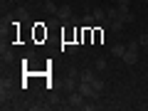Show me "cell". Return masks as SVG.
<instances>
[{
  "mask_svg": "<svg viewBox=\"0 0 148 111\" xmlns=\"http://www.w3.org/2000/svg\"><path fill=\"white\" fill-rule=\"evenodd\" d=\"M138 52H141V45L138 42H126V54H123V64L126 67H133V64L138 62Z\"/></svg>",
  "mask_w": 148,
  "mask_h": 111,
  "instance_id": "obj_1",
  "label": "cell"
},
{
  "mask_svg": "<svg viewBox=\"0 0 148 111\" xmlns=\"http://www.w3.org/2000/svg\"><path fill=\"white\" fill-rule=\"evenodd\" d=\"M84 99H86V96L82 94L79 89L69 91V94H67V106H72V109H84Z\"/></svg>",
  "mask_w": 148,
  "mask_h": 111,
  "instance_id": "obj_2",
  "label": "cell"
},
{
  "mask_svg": "<svg viewBox=\"0 0 148 111\" xmlns=\"http://www.w3.org/2000/svg\"><path fill=\"white\" fill-rule=\"evenodd\" d=\"M12 99V89H10V82L3 79V84H0V101H3V109L8 106V101Z\"/></svg>",
  "mask_w": 148,
  "mask_h": 111,
  "instance_id": "obj_3",
  "label": "cell"
},
{
  "mask_svg": "<svg viewBox=\"0 0 148 111\" xmlns=\"http://www.w3.org/2000/svg\"><path fill=\"white\" fill-rule=\"evenodd\" d=\"M57 17H59V20H62V22H69V20H72V8H69V5H59V10H57Z\"/></svg>",
  "mask_w": 148,
  "mask_h": 111,
  "instance_id": "obj_4",
  "label": "cell"
},
{
  "mask_svg": "<svg viewBox=\"0 0 148 111\" xmlns=\"http://www.w3.org/2000/svg\"><path fill=\"white\" fill-rule=\"evenodd\" d=\"M94 77H96V69H82L79 72V82H94Z\"/></svg>",
  "mask_w": 148,
  "mask_h": 111,
  "instance_id": "obj_5",
  "label": "cell"
},
{
  "mask_svg": "<svg viewBox=\"0 0 148 111\" xmlns=\"http://www.w3.org/2000/svg\"><path fill=\"white\" fill-rule=\"evenodd\" d=\"M91 86H94V94H96V96H101V94H104V89H106V84H104V79H101V77H94Z\"/></svg>",
  "mask_w": 148,
  "mask_h": 111,
  "instance_id": "obj_6",
  "label": "cell"
},
{
  "mask_svg": "<svg viewBox=\"0 0 148 111\" xmlns=\"http://www.w3.org/2000/svg\"><path fill=\"white\" fill-rule=\"evenodd\" d=\"M111 54L121 59L123 54H126V45H123V42H119V45H111Z\"/></svg>",
  "mask_w": 148,
  "mask_h": 111,
  "instance_id": "obj_7",
  "label": "cell"
},
{
  "mask_svg": "<svg viewBox=\"0 0 148 111\" xmlns=\"http://www.w3.org/2000/svg\"><path fill=\"white\" fill-rule=\"evenodd\" d=\"M109 27H111L114 32H121V30H123V17L119 15V17H114V20H109Z\"/></svg>",
  "mask_w": 148,
  "mask_h": 111,
  "instance_id": "obj_8",
  "label": "cell"
},
{
  "mask_svg": "<svg viewBox=\"0 0 148 111\" xmlns=\"http://www.w3.org/2000/svg\"><path fill=\"white\" fill-rule=\"evenodd\" d=\"M45 10H47L49 15H57L59 5H57V3H54V0H45Z\"/></svg>",
  "mask_w": 148,
  "mask_h": 111,
  "instance_id": "obj_9",
  "label": "cell"
},
{
  "mask_svg": "<svg viewBox=\"0 0 148 111\" xmlns=\"http://www.w3.org/2000/svg\"><path fill=\"white\" fill-rule=\"evenodd\" d=\"M94 69H96V74H101V72H106V59L104 57H99L94 62Z\"/></svg>",
  "mask_w": 148,
  "mask_h": 111,
  "instance_id": "obj_10",
  "label": "cell"
},
{
  "mask_svg": "<svg viewBox=\"0 0 148 111\" xmlns=\"http://www.w3.org/2000/svg\"><path fill=\"white\" fill-rule=\"evenodd\" d=\"M138 45H141V47H143V49H146V52H148V30L143 32L141 37H138Z\"/></svg>",
  "mask_w": 148,
  "mask_h": 111,
  "instance_id": "obj_11",
  "label": "cell"
},
{
  "mask_svg": "<svg viewBox=\"0 0 148 111\" xmlns=\"http://www.w3.org/2000/svg\"><path fill=\"white\" fill-rule=\"evenodd\" d=\"M146 3H148V0H146Z\"/></svg>",
  "mask_w": 148,
  "mask_h": 111,
  "instance_id": "obj_12",
  "label": "cell"
},
{
  "mask_svg": "<svg viewBox=\"0 0 148 111\" xmlns=\"http://www.w3.org/2000/svg\"><path fill=\"white\" fill-rule=\"evenodd\" d=\"M116 3H119V0H116Z\"/></svg>",
  "mask_w": 148,
  "mask_h": 111,
  "instance_id": "obj_13",
  "label": "cell"
},
{
  "mask_svg": "<svg viewBox=\"0 0 148 111\" xmlns=\"http://www.w3.org/2000/svg\"><path fill=\"white\" fill-rule=\"evenodd\" d=\"M146 30H148V27H146Z\"/></svg>",
  "mask_w": 148,
  "mask_h": 111,
  "instance_id": "obj_14",
  "label": "cell"
}]
</instances>
